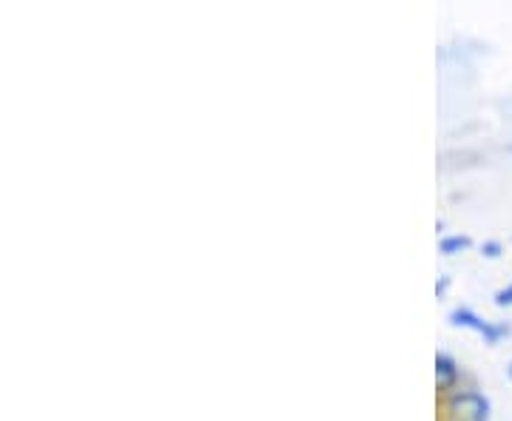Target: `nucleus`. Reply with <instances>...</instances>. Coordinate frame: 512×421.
<instances>
[{
    "instance_id": "20e7f679",
    "label": "nucleus",
    "mask_w": 512,
    "mask_h": 421,
    "mask_svg": "<svg viewBox=\"0 0 512 421\" xmlns=\"http://www.w3.org/2000/svg\"><path fill=\"white\" fill-rule=\"evenodd\" d=\"M473 248V239L464 237V234H450V237H441L439 251L444 257H456L461 251H470Z\"/></svg>"
},
{
    "instance_id": "7ed1b4c3",
    "label": "nucleus",
    "mask_w": 512,
    "mask_h": 421,
    "mask_svg": "<svg viewBox=\"0 0 512 421\" xmlns=\"http://www.w3.org/2000/svg\"><path fill=\"white\" fill-rule=\"evenodd\" d=\"M436 382L439 390H450L458 382V365L450 353H436Z\"/></svg>"
},
{
    "instance_id": "f03ea898",
    "label": "nucleus",
    "mask_w": 512,
    "mask_h": 421,
    "mask_svg": "<svg viewBox=\"0 0 512 421\" xmlns=\"http://www.w3.org/2000/svg\"><path fill=\"white\" fill-rule=\"evenodd\" d=\"M450 322L458 325V328L476 330L478 336H484V342H487V345H498L504 336H510V328H507V325L487 322V319H481L473 308H456V311L450 313Z\"/></svg>"
},
{
    "instance_id": "0eeeda50",
    "label": "nucleus",
    "mask_w": 512,
    "mask_h": 421,
    "mask_svg": "<svg viewBox=\"0 0 512 421\" xmlns=\"http://www.w3.org/2000/svg\"><path fill=\"white\" fill-rule=\"evenodd\" d=\"M507 373H510V382H512V362H510V367H507Z\"/></svg>"
},
{
    "instance_id": "423d86ee",
    "label": "nucleus",
    "mask_w": 512,
    "mask_h": 421,
    "mask_svg": "<svg viewBox=\"0 0 512 421\" xmlns=\"http://www.w3.org/2000/svg\"><path fill=\"white\" fill-rule=\"evenodd\" d=\"M495 305H498V308H507V305H512V282L504 288V291L495 293Z\"/></svg>"
},
{
    "instance_id": "39448f33",
    "label": "nucleus",
    "mask_w": 512,
    "mask_h": 421,
    "mask_svg": "<svg viewBox=\"0 0 512 421\" xmlns=\"http://www.w3.org/2000/svg\"><path fill=\"white\" fill-rule=\"evenodd\" d=\"M481 251H484V257L498 259V257H501V251H504V248H501V242L490 239V242H484V248H481Z\"/></svg>"
},
{
    "instance_id": "f257e3e1",
    "label": "nucleus",
    "mask_w": 512,
    "mask_h": 421,
    "mask_svg": "<svg viewBox=\"0 0 512 421\" xmlns=\"http://www.w3.org/2000/svg\"><path fill=\"white\" fill-rule=\"evenodd\" d=\"M450 421H490V399L476 390H461L447 402Z\"/></svg>"
}]
</instances>
